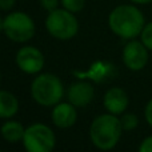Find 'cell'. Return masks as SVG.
<instances>
[{
	"label": "cell",
	"instance_id": "6da1fadb",
	"mask_svg": "<svg viewBox=\"0 0 152 152\" xmlns=\"http://www.w3.org/2000/svg\"><path fill=\"white\" fill-rule=\"evenodd\" d=\"M108 26L115 35L123 39H134L144 28V16L135 5H118L108 16Z\"/></svg>",
	"mask_w": 152,
	"mask_h": 152
},
{
	"label": "cell",
	"instance_id": "7a4b0ae2",
	"mask_svg": "<svg viewBox=\"0 0 152 152\" xmlns=\"http://www.w3.org/2000/svg\"><path fill=\"white\" fill-rule=\"evenodd\" d=\"M120 119L113 113H103L94 119L89 127V139L96 148L103 151L112 150L121 137Z\"/></svg>",
	"mask_w": 152,
	"mask_h": 152
},
{
	"label": "cell",
	"instance_id": "3957f363",
	"mask_svg": "<svg viewBox=\"0 0 152 152\" xmlns=\"http://www.w3.org/2000/svg\"><path fill=\"white\" fill-rule=\"evenodd\" d=\"M32 99L43 107H53L61 100L64 87L61 80L53 74H40L31 84Z\"/></svg>",
	"mask_w": 152,
	"mask_h": 152
},
{
	"label": "cell",
	"instance_id": "277c9868",
	"mask_svg": "<svg viewBox=\"0 0 152 152\" xmlns=\"http://www.w3.org/2000/svg\"><path fill=\"white\" fill-rule=\"evenodd\" d=\"M45 28L52 37L59 40H69L79 31V21L74 12L66 8H56L48 13L45 19Z\"/></svg>",
	"mask_w": 152,
	"mask_h": 152
},
{
	"label": "cell",
	"instance_id": "5b68a950",
	"mask_svg": "<svg viewBox=\"0 0 152 152\" xmlns=\"http://www.w3.org/2000/svg\"><path fill=\"white\" fill-rule=\"evenodd\" d=\"M36 27L26 12H11L4 18V34L10 40L15 43H26L35 35Z\"/></svg>",
	"mask_w": 152,
	"mask_h": 152
},
{
	"label": "cell",
	"instance_id": "8992f818",
	"mask_svg": "<svg viewBox=\"0 0 152 152\" xmlns=\"http://www.w3.org/2000/svg\"><path fill=\"white\" fill-rule=\"evenodd\" d=\"M21 142L28 152H50L55 148L56 136L47 124L35 123L26 128Z\"/></svg>",
	"mask_w": 152,
	"mask_h": 152
},
{
	"label": "cell",
	"instance_id": "52a82bcc",
	"mask_svg": "<svg viewBox=\"0 0 152 152\" xmlns=\"http://www.w3.org/2000/svg\"><path fill=\"white\" fill-rule=\"evenodd\" d=\"M16 66L28 75H36L44 67L43 52L36 47L24 45L16 52Z\"/></svg>",
	"mask_w": 152,
	"mask_h": 152
},
{
	"label": "cell",
	"instance_id": "ba28073f",
	"mask_svg": "<svg viewBox=\"0 0 152 152\" xmlns=\"http://www.w3.org/2000/svg\"><path fill=\"white\" fill-rule=\"evenodd\" d=\"M123 61L131 71H140L148 61V48L143 42L131 40L123 50Z\"/></svg>",
	"mask_w": 152,
	"mask_h": 152
},
{
	"label": "cell",
	"instance_id": "9c48e42d",
	"mask_svg": "<svg viewBox=\"0 0 152 152\" xmlns=\"http://www.w3.org/2000/svg\"><path fill=\"white\" fill-rule=\"evenodd\" d=\"M68 102L72 103L76 108L88 105L95 97V88L88 81H76L71 84L67 92Z\"/></svg>",
	"mask_w": 152,
	"mask_h": 152
},
{
	"label": "cell",
	"instance_id": "30bf717a",
	"mask_svg": "<svg viewBox=\"0 0 152 152\" xmlns=\"http://www.w3.org/2000/svg\"><path fill=\"white\" fill-rule=\"evenodd\" d=\"M51 118H52V123L58 128H69L77 120L76 107L69 102L68 103L59 102L58 104L53 105Z\"/></svg>",
	"mask_w": 152,
	"mask_h": 152
},
{
	"label": "cell",
	"instance_id": "8fae6325",
	"mask_svg": "<svg viewBox=\"0 0 152 152\" xmlns=\"http://www.w3.org/2000/svg\"><path fill=\"white\" fill-rule=\"evenodd\" d=\"M128 95L120 87L110 88L105 92L104 99H103V104H104L105 110L113 115L123 113L128 107Z\"/></svg>",
	"mask_w": 152,
	"mask_h": 152
},
{
	"label": "cell",
	"instance_id": "7c38bea8",
	"mask_svg": "<svg viewBox=\"0 0 152 152\" xmlns=\"http://www.w3.org/2000/svg\"><path fill=\"white\" fill-rule=\"evenodd\" d=\"M19 111V100L13 94L0 89V119H11Z\"/></svg>",
	"mask_w": 152,
	"mask_h": 152
},
{
	"label": "cell",
	"instance_id": "4fadbf2b",
	"mask_svg": "<svg viewBox=\"0 0 152 152\" xmlns=\"http://www.w3.org/2000/svg\"><path fill=\"white\" fill-rule=\"evenodd\" d=\"M24 132H26V128L23 127V124L16 120H7L5 123H3L0 128L3 139L8 143H18L23 140Z\"/></svg>",
	"mask_w": 152,
	"mask_h": 152
},
{
	"label": "cell",
	"instance_id": "5bb4252c",
	"mask_svg": "<svg viewBox=\"0 0 152 152\" xmlns=\"http://www.w3.org/2000/svg\"><path fill=\"white\" fill-rule=\"evenodd\" d=\"M120 123H121L123 131H132V129H135L137 127L139 119H137V116L134 115V113H126V115L121 116Z\"/></svg>",
	"mask_w": 152,
	"mask_h": 152
},
{
	"label": "cell",
	"instance_id": "9a60e30c",
	"mask_svg": "<svg viewBox=\"0 0 152 152\" xmlns=\"http://www.w3.org/2000/svg\"><path fill=\"white\" fill-rule=\"evenodd\" d=\"M84 4H86V0H61V5L63 8L71 11V12H80L84 8Z\"/></svg>",
	"mask_w": 152,
	"mask_h": 152
},
{
	"label": "cell",
	"instance_id": "2e32d148",
	"mask_svg": "<svg viewBox=\"0 0 152 152\" xmlns=\"http://www.w3.org/2000/svg\"><path fill=\"white\" fill-rule=\"evenodd\" d=\"M140 36H142L143 44H144L148 50L152 51V23H148L147 26H144Z\"/></svg>",
	"mask_w": 152,
	"mask_h": 152
},
{
	"label": "cell",
	"instance_id": "e0dca14e",
	"mask_svg": "<svg viewBox=\"0 0 152 152\" xmlns=\"http://www.w3.org/2000/svg\"><path fill=\"white\" fill-rule=\"evenodd\" d=\"M40 4L45 11L51 12V11L56 10L59 5V0H40Z\"/></svg>",
	"mask_w": 152,
	"mask_h": 152
},
{
	"label": "cell",
	"instance_id": "ac0fdd59",
	"mask_svg": "<svg viewBox=\"0 0 152 152\" xmlns=\"http://www.w3.org/2000/svg\"><path fill=\"white\" fill-rule=\"evenodd\" d=\"M140 152H152V136H148L147 139L143 140V143L139 147Z\"/></svg>",
	"mask_w": 152,
	"mask_h": 152
},
{
	"label": "cell",
	"instance_id": "d6986e66",
	"mask_svg": "<svg viewBox=\"0 0 152 152\" xmlns=\"http://www.w3.org/2000/svg\"><path fill=\"white\" fill-rule=\"evenodd\" d=\"M144 116H145V120H147V123L152 127V99L148 102V104L145 105Z\"/></svg>",
	"mask_w": 152,
	"mask_h": 152
},
{
	"label": "cell",
	"instance_id": "ffe728a7",
	"mask_svg": "<svg viewBox=\"0 0 152 152\" xmlns=\"http://www.w3.org/2000/svg\"><path fill=\"white\" fill-rule=\"evenodd\" d=\"M16 0H0V10L1 11H10L15 5Z\"/></svg>",
	"mask_w": 152,
	"mask_h": 152
},
{
	"label": "cell",
	"instance_id": "44dd1931",
	"mask_svg": "<svg viewBox=\"0 0 152 152\" xmlns=\"http://www.w3.org/2000/svg\"><path fill=\"white\" fill-rule=\"evenodd\" d=\"M132 3H136V4H147V3H151L152 0H129Z\"/></svg>",
	"mask_w": 152,
	"mask_h": 152
},
{
	"label": "cell",
	"instance_id": "7402d4cb",
	"mask_svg": "<svg viewBox=\"0 0 152 152\" xmlns=\"http://www.w3.org/2000/svg\"><path fill=\"white\" fill-rule=\"evenodd\" d=\"M4 31V19L0 18V32Z\"/></svg>",
	"mask_w": 152,
	"mask_h": 152
}]
</instances>
